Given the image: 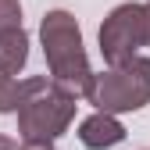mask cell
I'll return each instance as SVG.
<instances>
[{"mask_svg": "<svg viewBox=\"0 0 150 150\" xmlns=\"http://www.w3.org/2000/svg\"><path fill=\"white\" fill-rule=\"evenodd\" d=\"M40 40H43V54H47V68L50 79L61 89L86 97L89 82H93V68L82 47V29L75 22V14L68 11H47L43 25H40Z\"/></svg>", "mask_w": 150, "mask_h": 150, "instance_id": "6da1fadb", "label": "cell"}, {"mask_svg": "<svg viewBox=\"0 0 150 150\" xmlns=\"http://www.w3.org/2000/svg\"><path fill=\"white\" fill-rule=\"evenodd\" d=\"M22 25V4L18 0H0V29Z\"/></svg>", "mask_w": 150, "mask_h": 150, "instance_id": "52a82bcc", "label": "cell"}, {"mask_svg": "<svg viewBox=\"0 0 150 150\" xmlns=\"http://www.w3.org/2000/svg\"><path fill=\"white\" fill-rule=\"evenodd\" d=\"M29 61V36L22 25H7L0 29V68H7L11 75H18Z\"/></svg>", "mask_w": 150, "mask_h": 150, "instance_id": "8992f818", "label": "cell"}, {"mask_svg": "<svg viewBox=\"0 0 150 150\" xmlns=\"http://www.w3.org/2000/svg\"><path fill=\"white\" fill-rule=\"evenodd\" d=\"M18 150H54V139H25Z\"/></svg>", "mask_w": 150, "mask_h": 150, "instance_id": "ba28073f", "label": "cell"}, {"mask_svg": "<svg viewBox=\"0 0 150 150\" xmlns=\"http://www.w3.org/2000/svg\"><path fill=\"white\" fill-rule=\"evenodd\" d=\"M89 104H97V111H111V115H125V111H139L150 104V57H129L122 64H111L107 71L93 75Z\"/></svg>", "mask_w": 150, "mask_h": 150, "instance_id": "3957f363", "label": "cell"}, {"mask_svg": "<svg viewBox=\"0 0 150 150\" xmlns=\"http://www.w3.org/2000/svg\"><path fill=\"white\" fill-rule=\"evenodd\" d=\"M146 47H150V4H146Z\"/></svg>", "mask_w": 150, "mask_h": 150, "instance_id": "8fae6325", "label": "cell"}, {"mask_svg": "<svg viewBox=\"0 0 150 150\" xmlns=\"http://www.w3.org/2000/svg\"><path fill=\"white\" fill-rule=\"evenodd\" d=\"M0 150H18V143H14L11 136H0Z\"/></svg>", "mask_w": 150, "mask_h": 150, "instance_id": "30bf717a", "label": "cell"}, {"mask_svg": "<svg viewBox=\"0 0 150 150\" xmlns=\"http://www.w3.org/2000/svg\"><path fill=\"white\" fill-rule=\"evenodd\" d=\"M146 47V4H118L100 25V54L107 64H122Z\"/></svg>", "mask_w": 150, "mask_h": 150, "instance_id": "277c9868", "label": "cell"}, {"mask_svg": "<svg viewBox=\"0 0 150 150\" xmlns=\"http://www.w3.org/2000/svg\"><path fill=\"white\" fill-rule=\"evenodd\" d=\"M11 79H14V75H11V71H7V68H0V93H4V89H7V86H11Z\"/></svg>", "mask_w": 150, "mask_h": 150, "instance_id": "9c48e42d", "label": "cell"}, {"mask_svg": "<svg viewBox=\"0 0 150 150\" xmlns=\"http://www.w3.org/2000/svg\"><path fill=\"white\" fill-rule=\"evenodd\" d=\"M79 97L61 89L54 79L36 75V79H18V132L22 139H57L75 118Z\"/></svg>", "mask_w": 150, "mask_h": 150, "instance_id": "7a4b0ae2", "label": "cell"}, {"mask_svg": "<svg viewBox=\"0 0 150 150\" xmlns=\"http://www.w3.org/2000/svg\"><path fill=\"white\" fill-rule=\"evenodd\" d=\"M79 139L89 150H107V146H118L125 139V125L118 122V115H111V111H93L79 125Z\"/></svg>", "mask_w": 150, "mask_h": 150, "instance_id": "5b68a950", "label": "cell"}]
</instances>
